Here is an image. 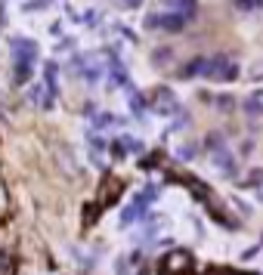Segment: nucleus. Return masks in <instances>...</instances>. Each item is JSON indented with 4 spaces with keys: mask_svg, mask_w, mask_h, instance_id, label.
<instances>
[{
    "mask_svg": "<svg viewBox=\"0 0 263 275\" xmlns=\"http://www.w3.org/2000/svg\"><path fill=\"white\" fill-rule=\"evenodd\" d=\"M217 167L226 170V173H232V158H229V155H217Z\"/></svg>",
    "mask_w": 263,
    "mask_h": 275,
    "instance_id": "obj_1",
    "label": "nucleus"
},
{
    "mask_svg": "<svg viewBox=\"0 0 263 275\" xmlns=\"http://www.w3.org/2000/svg\"><path fill=\"white\" fill-rule=\"evenodd\" d=\"M248 112L251 114H260V102H251V99H248Z\"/></svg>",
    "mask_w": 263,
    "mask_h": 275,
    "instance_id": "obj_2",
    "label": "nucleus"
}]
</instances>
